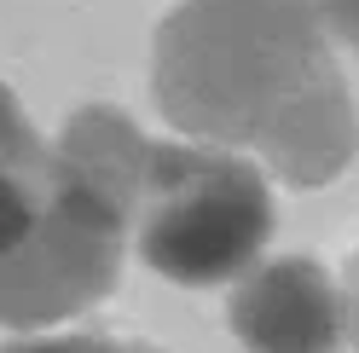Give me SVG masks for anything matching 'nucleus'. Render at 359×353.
Here are the masks:
<instances>
[{
	"mask_svg": "<svg viewBox=\"0 0 359 353\" xmlns=\"http://www.w3.org/2000/svg\"><path fill=\"white\" fill-rule=\"evenodd\" d=\"M342 307H348V336L359 347V255L348 261V284H342Z\"/></svg>",
	"mask_w": 359,
	"mask_h": 353,
	"instance_id": "8",
	"label": "nucleus"
},
{
	"mask_svg": "<svg viewBox=\"0 0 359 353\" xmlns=\"http://www.w3.org/2000/svg\"><path fill=\"white\" fill-rule=\"evenodd\" d=\"M226 324L250 353H342L348 336L342 284L307 255L261 261L238 278Z\"/></svg>",
	"mask_w": 359,
	"mask_h": 353,
	"instance_id": "4",
	"label": "nucleus"
},
{
	"mask_svg": "<svg viewBox=\"0 0 359 353\" xmlns=\"http://www.w3.org/2000/svg\"><path fill=\"white\" fill-rule=\"evenodd\" d=\"M0 353H163V347L128 342V336H104V330H64V336H18Z\"/></svg>",
	"mask_w": 359,
	"mask_h": 353,
	"instance_id": "5",
	"label": "nucleus"
},
{
	"mask_svg": "<svg viewBox=\"0 0 359 353\" xmlns=\"http://www.w3.org/2000/svg\"><path fill=\"white\" fill-rule=\"evenodd\" d=\"M47 151H53V145L35 139V127L24 122L18 99L0 87V162H35V157H47Z\"/></svg>",
	"mask_w": 359,
	"mask_h": 353,
	"instance_id": "6",
	"label": "nucleus"
},
{
	"mask_svg": "<svg viewBox=\"0 0 359 353\" xmlns=\"http://www.w3.org/2000/svg\"><path fill=\"white\" fill-rule=\"evenodd\" d=\"M319 6H325V24L359 53V0H319Z\"/></svg>",
	"mask_w": 359,
	"mask_h": 353,
	"instance_id": "7",
	"label": "nucleus"
},
{
	"mask_svg": "<svg viewBox=\"0 0 359 353\" xmlns=\"http://www.w3.org/2000/svg\"><path fill=\"white\" fill-rule=\"evenodd\" d=\"M151 93L186 139L250 145L284 186H325L359 151L319 0H180L156 29Z\"/></svg>",
	"mask_w": 359,
	"mask_h": 353,
	"instance_id": "1",
	"label": "nucleus"
},
{
	"mask_svg": "<svg viewBox=\"0 0 359 353\" xmlns=\"http://www.w3.org/2000/svg\"><path fill=\"white\" fill-rule=\"evenodd\" d=\"M151 139L122 110L87 104L53 145L47 209L35 232L0 261V324L53 330L99 307L122 278Z\"/></svg>",
	"mask_w": 359,
	"mask_h": 353,
	"instance_id": "2",
	"label": "nucleus"
},
{
	"mask_svg": "<svg viewBox=\"0 0 359 353\" xmlns=\"http://www.w3.org/2000/svg\"><path fill=\"white\" fill-rule=\"evenodd\" d=\"M273 191L238 151L151 139L133 209V244L151 272L186 290L243 278L273 237Z\"/></svg>",
	"mask_w": 359,
	"mask_h": 353,
	"instance_id": "3",
	"label": "nucleus"
}]
</instances>
